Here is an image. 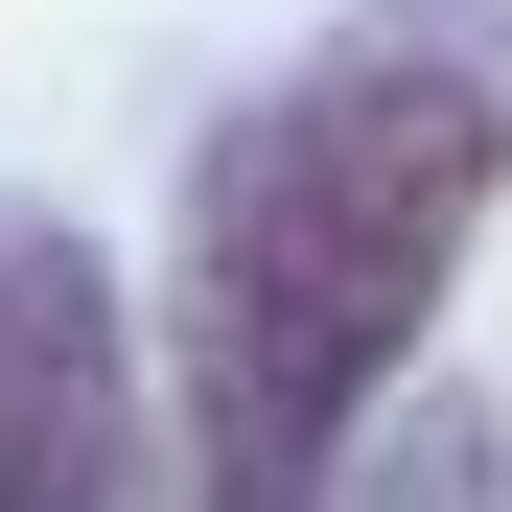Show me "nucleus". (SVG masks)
Returning <instances> with one entry per match:
<instances>
[{"instance_id": "obj_3", "label": "nucleus", "mask_w": 512, "mask_h": 512, "mask_svg": "<svg viewBox=\"0 0 512 512\" xmlns=\"http://www.w3.org/2000/svg\"><path fill=\"white\" fill-rule=\"evenodd\" d=\"M326 512H489V443H466V419H419V443H396V466H350Z\"/></svg>"}, {"instance_id": "obj_2", "label": "nucleus", "mask_w": 512, "mask_h": 512, "mask_svg": "<svg viewBox=\"0 0 512 512\" xmlns=\"http://www.w3.org/2000/svg\"><path fill=\"white\" fill-rule=\"evenodd\" d=\"M0 512H140V326L94 233H0Z\"/></svg>"}, {"instance_id": "obj_1", "label": "nucleus", "mask_w": 512, "mask_h": 512, "mask_svg": "<svg viewBox=\"0 0 512 512\" xmlns=\"http://www.w3.org/2000/svg\"><path fill=\"white\" fill-rule=\"evenodd\" d=\"M512 163V47L373 24L303 94H256L187 187V512H326L350 419L419 350V303L466 280V210Z\"/></svg>"}]
</instances>
